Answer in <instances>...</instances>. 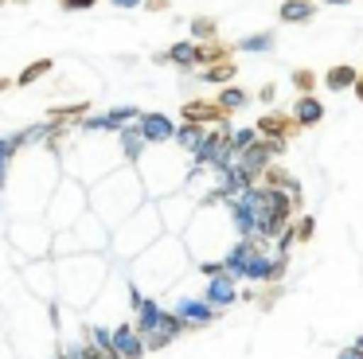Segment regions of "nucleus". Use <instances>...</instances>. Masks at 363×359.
<instances>
[{
  "label": "nucleus",
  "instance_id": "obj_1",
  "mask_svg": "<svg viewBox=\"0 0 363 359\" xmlns=\"http://www.w3.org/2000/svg\"><path fill=\"white\" fill-rule=\"evenodd\" d=\"M113 351H118L121 359H141L145 355V340L133 332V328H118V332H113Z\"/></svg>",
  "mask_w": 363,
  "mask_h": 359
},
{
  "label": "nucleus",
  "instance_id": "obj_2",
  "mask_svg": "<svg viewBox=\"0 0 363 359\" xmlns=\"http://www.w3.org/2000/svg\"><path fill=\"white\" fill-rule=\"evenodd\" d=\"M51 70H55V59H35L16 74V86H32V82H40L43 74H51Z\"/></svg>",
  "mask_w": 363,
  "mask_h": 359
},
{
  "label": "nucleus",
  "instance_id": "obj_3",
  "mask_svg": "<svg viewBox=\"0 0 363 359\" xmlns=\"http://www.w3.org/2000/svg\"><path fill=\"white\" fill-rule=\"evenodd\" d=\"M285 20H308L313 16V4H305V0H289V4L281 8Z\"/></svg>",
  "mask_w": 363,
  "mask_h": 359
},
{
  "label": "nucleus",
  "instance_id": "obj_4",
  "mask_svg": "<svg viewBox=\"0 0 363 359\" xmlns=\"http://www.w3.org/2000/svg\"><path fill=\"white\" fill-rule=\"evenodd\" d=\"M297 117H301V121H316V117H320V101L301 98V101H297Z\"/></svg>",
  "mask_w": 363,
  "mask_h": 359
},
{
  "label": "nucleus",
  "instance_id": "obj_5",
  "mask_svg": "<svg viewBox=\"0 0 363 359\" xmlns=\"http://www.w3.org/2000/svg\"><path fill=\"white\" fill-rule=\"evenodd\" d=\"M172 59H176V62H184V67H188V62H196V47H188V43L172 47Z\"/></svg>",
  "mask_w": 363,
  "mask_h": 359
},
{
  "label": "nucleus",
  "instance_id": "obj_6",
  "mask_svg": "<svg viewBox=\"0 0 363 359\" xmlns=\"http://www.w3.org/2000/svg\"><path fill=\"white\" fill-rule=\"evenodd\" d=\"M242 101H246L242 90H227V94H223V109H235V106H242Z\"/></svg>",
  "mask_w": 363,
  "mask_h": 359
},
{
  "label": "nucleus",
  "instance_id": "obj_7",
  "mask_svg": "<svg viewBox=\"0 0 363 359\" xmlns=\"http://www.w3.org/2000/svg\"><path fill=\"white\" fill-rule=\"evenodd\" d=\"M235 74V67H227V62H223V67H215V70H207L203 78H211V82H223V78H230Z\"/></svg>",
  "mask_w": 363,
  "mask_h": 359
},
{
  "label": "nucleus",
  "instance_id": "obj_8",
  "mask_svg": "<svg viewBox=\"0 0 363 359\" xmlns=\"http://www.w3.org/2000/svg\"><path fill=\"white\" fill-rule=\"evenodd\" d=\"M191 31H196V35H211V31H215V23H211V20H203V16H199V20L191 23Z\"/></svg>",
  "mask_w": 363,
  "mask_h": 359
},
{
  "label": "nucleus",
  "instance_id": "obj_9",
  "mask_svg": "<svg viewBox=\"0 0 363 359\" xmlns=\"http://www.w3.org/2000/svg\"><path fill=\"white\" fill-rule=\"evenodd\" d=\"M347 82H352V70H347V67H344V70H336V74L328 78V86H347Z\"/></svg>",
  "mask_w": 363,
  "mask_h": 359
},
{
  "label": "nucleus",
  "instance_id": "obj_10",
  "mask_svg": "<svg viewBox=\"0 0 363 359\" xmlns=\"http://www.w3.org/2000/svg\"><path fill=\"white\" fill-rule=\"evenodd\" d=\"M59 4H63L67 12H79V8H90V4H98V0H59Z\"/></svg>",
  "mask_w": 363,
  "mask_h": 359
},
{
  "label": "nucleus",
  "instance_id": "obj_11",
  "mask_svg": "<svg viewBox=\"0 0 363 359\" xmlns=\"http://www.w3.org/2000/svg\"><path fill=\"white\" fill-rule=\"evenodd\" d=\"M145 8H149V12H164L168 0H145Z\"/></svg>",
  "mask_w": 363,
  "mask_h": 359
},
{
  "label": "nucleus",
  "instance_id": "obj_12",
  "mask_svg": "<svg viewBox=\"0 0 363 359\" xmlns=\"http://www.w3.org/2000/svg\"><path fill=\"white\" fill-rule=\"evenodd\" d=\"M340 359H363V351H359V348H352V351H344Z\"/></svg>",
  "mask_w": 363,
  "mask_h": 359
},
{
  "label": "nucleus",
  "instance_id": "obj_13",
  "mask_svg": "<svg viewBox=\"0 0 363 359\" xmlns=\"http://www.w3.org/2000/svg\"><path fill=\"white\" fill-rule=\"evenodd\" d=\"M9 86H12V82H9V78H0V94H4V90H9Z\"/></svg>",
  "mask_w": 363,
  "mask_h": 359
},
{
  "label": "nucleus",
  "instance_id": "obj_14",
  "mask_svg": "<svg viewBox=\"0 0 363 359\" xmlns=\"http://www.w3.org/2000/svg\"><path fill=\"white\" fill-rule=\"evenodd\" d=\"M355 348H359V351H363V336H359V343H355Z\"/></svg>",
  "mask_w": 363,
  "mask_h": 359
},
{
  "label": "nucleus",
  "instance_id": "obj_15",
  "mask_svg": "<svg viewBox=\"0 0 363 359\" xmlns=\"http://www.w3.org/2000/svg\"><path fill=\"white\" fill-rule=\"evenodd\" d=\"M4 4H12V0H0V8H4Z\"/></svg>",
  "mask_w": 363,
  "mask_h": 359
}]
</instances>
